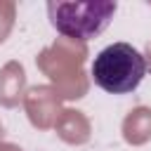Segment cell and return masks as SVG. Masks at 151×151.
<instances>
[{
    "mask_svg": "<svg viewBox=\"0 0 151 151\" xmlns=\"http://www.w3.org/2000/svg\"><path fill=\"white\" fill-rule=\"evenodd\" d=\"M92 80L109 94H127L139 87L146 76V59L130 42H113L104 47L92 61Z\"/></svg>",
    "mask_w": 151,
    "mask_h": 151,
    "instance_id": "6da1fadb",
    "label": "cell"
},
{
    "mask_svg": "<svg viewBox=\"0 0 151 151\" xmlns=\"http://www.w3.org/2000/svg\"><path fill=\"white\" fill-rule=\"evenodd\" d=\"M116 7L118 5L111 0H80V2L52 0L47 2V17L57 33L85 42L109 28Z\"/></svg>",
    "mask_w": 151,
    "mask_h": 151,
    "instance_id": "7a4b0ae2",
    "label": "cell"
}]
</instances>
